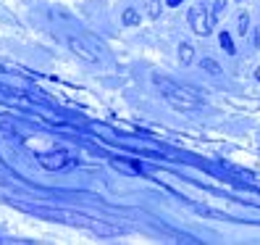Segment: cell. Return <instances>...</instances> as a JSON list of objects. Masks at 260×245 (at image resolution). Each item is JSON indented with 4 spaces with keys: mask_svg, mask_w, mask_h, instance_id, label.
Instances as JSON below:
<instances>
[{
    "mask_svg": "<svg viewBox=\"0 0 260 245\" xmlns=\"http://www.w3.org/2000/svg\"><path fill=\"white\" fill-rule=\"evenodd\" d=\"M152 82L158 85L163 100H166L168 105H174L176 111H197V108L203 105L200 95H197L194 90H189V87H181V85H176V82H171V79H163V76H158V74L152 76Z\"/></svg>",
    "mask_w": 260,
    "mask_h": 245,
    "instance_id": "cell-1",
    "label": "cell"
},
{
    "mask_svg": "<svg viewBox=\"0 0 260 245\" xmlns=\"http://www.w3.org/2000/svg\"><path fill=\"white\" fill-rule=\"evenodd\" d=\"M187 19H189V26H192V32L194 35H200V37H208L213 32V26H216V19L210 16V11L205 6H192L189 13H187Z\"/></svg>",
    "mask_w": 260,
    "mask_h": 245,
    "instance_id": "cell-2",
    "label": "cell"
},
{
    "mask_svg": "<svg viewBox=\"0 0 260 245\" xmlns=\"http://www.w3.org/2000/svg\"><path fill=\"white\" fill-rule=\"evenodd\" d=\"M40 166L42 169H50V172H60V169H66V166H71L74 161L69 158V153L66 150H53V153H42V156H37Z\"/></svg>",
    "mask_w": 260,
    "mask_h": 245,
    "instance_id": "cell-3",
    "label": "cell"
},
{
    "mask_svg": "<svg viewBox=\"0 0 260 245\" xmlns=\"http://www.w3.org/2000/svg\"><path fill=\"white\" fill-rule=\"evenodd\" d=\"M69 48L74 50V56H79L82 61H87V64H98V61H100V56L89 50V45H87V42L76 40V37H69Z\"/></svg>",
    "mask_w": 260,
    "mask_h": 245,
    "instance_id": "cell-4",
    "label": "cell"
},
{
    "mask_svg": "<svg viewBox=\"0 0 260 245\" xmlns=\"http://www.w3.org/2000/svg\"><path fill=\"white\" fill-rule=\"evenodd\" d=\"M192 61H194V48H192L189 42H181L179 45V64L181 66H189Z\"/></svg>",
    "mask_w": 260,
    "mask_h": 245,
    "instance_id": "cell-5",
    "label": "cell"
},
{
    "mask_svg": "<svg viewBox=\"0 0 260 245\" xmlns=\"http://www.w3.org/2000/svg\"><path fill=\"white\" fill-rule=\"evenodd\" d=\"M121 21H124V26H137V24L142 21V16H140V11H137V8H124Z\"/></svg>",
    "mask_w": 260,
    "mask_h": 245,
    "instance_id": "cell-6",
    "label": "cell"
},
{
    "mask_svg": "<svg viewBox=\"0 0 260 245\" xmlns=\"http://www.w3.org/2000/svg\"><path fill=\"white\" fill-rule=\"evenodd\" d=\"M200 69L208 71L210 76H221V74H223L221 66H218V61H213V58H203V61H200Z\"/></svg>",
    "mask_w": 260,
    "mask_h": 245,
    "instance_id": "cell-7",
    "label": "cell"
},
{
    "mask_svg": "<svg viewBox=\"0 0 260 245\" xmlns=\"http://www.w3.org/2000/svg\"><path fill=\"white\" fill-rule=\"evenodd\" d=\"M208 11H210V16L218 21L223 13H226V0H210V8Z\"/></svg>",
    "mask_w": 260,
    "mask_h": 245,
    "instance_id": "cell-8",
    "label": "cell"
},
{
    "mask_svg": "<svg viewBox=\"0 0 260 245\" xmlns=\"http://www.w3.org/2000/svg\"><path fill=\"white\" fill-rule=\"evenodd\" d=\"M145 8H147V16L150 19H158L163 13V3L160 0H145Z\"/></svg>",
    "mask_w": 260,
    "mask_h": 245,
    "instance_id": "cell-9",
    "label": "cell"
},
{
    "mask_svg": "<svg viewBox=\"0 0 260 245\" xmlns=\"http://www.w3.org/2000/svg\"><path fill=\"white\" fill-rule=\"evenodd\" d=\"M194 211L200 213V216H210V219H229L223 211H216V208H205V206H194Z\"/></svg>",
    "mask_w": 260,
    "mask_h": 245,
    "instance_id": "cell-10",
    "label": "cell"
},
{
    "mask_svg": "<svg viewBox=\"0 0 260 245\" xmlns=\"http://www.w3.org/2000/svg\"><path fill=\"white\" fill-rule=\"evenodd\" d=\"M239 35H247L250 32V16H247V11H242L239 13V29H237Z\"/></svg>",
    "mask_w": 260,
    "mask_h": 245,
    "instance_id": "cell-11",
    "label": "cell"
},
{
    "mask_svg": "<svg viewBox=\"0 0 260 245\" xmlns=\"http://www.w3.org/2000/svg\"><path fill=\"white\" fill-rule=\"evenodd\" d=\"M221 45L226 48V53H229V56H234V53H237V50H234V40L229 37V35H221Z\"/></svg>",
    "mask_w": 260,
    "mask_h": 245,
    "instance_id": "cell-12",
    "label": "cell"
},
{
    "mask_svg": "<svg viewBox=\"0 0 260 245\" xmlns=\"http://www.w3.org/2000/svg\"><path fill=\"white\" fill-rule=\"evenodd\" d=\"M113 166H116V169H121V172H129V174H137V169H134L132 164H124V161H113Z\"/></svg>",
    "mask_w": 260,
    "mask_h": 245,
    "instance_id": "cell-13",
    "label": "cell"
},
{
    "mask_svg": "<svg viewBox=\"0 0 260 245\" xmlns=\"http://www.w3.org/2000/svg\"><path fill=\"white\" fill-rule=\"evenodd\" d=\"M255 48L260 50V29H255Z\"/></svg>",
    "mask_w": 260,
    "mask_h": 245,
    "instance_id": "cell-14",
    "label": "cell"
},
{
    "mask_svg": "<svg viewBox=\"0 0 260 245\" xmlns=\"http://www.w3.org/2000/svg\"><path fill=\"white\" fill-rule=\"evenodd\" d=\"M166 3H168V6H179V3H181V0H166Z\"/></svg>",
    "mask_w": 260,
    "mask_h": 245,
    "instance_id": "cell-15",
    "label": "cell"
},
{
    "mask_svg": "<svg viewBox=\"0 0 260 245\" xmlns=\"http://www.w3.org/2000/svg\"><path fill=\"white\" fill-rule=\"evenodd\" d=\"M257 76H260V71H257Z\"/></svg>",
    "mask_w": 260,
    "mask_h": 245,
    "instance_id": "cell-16",
    "label": "cell"
}]
</instances>
